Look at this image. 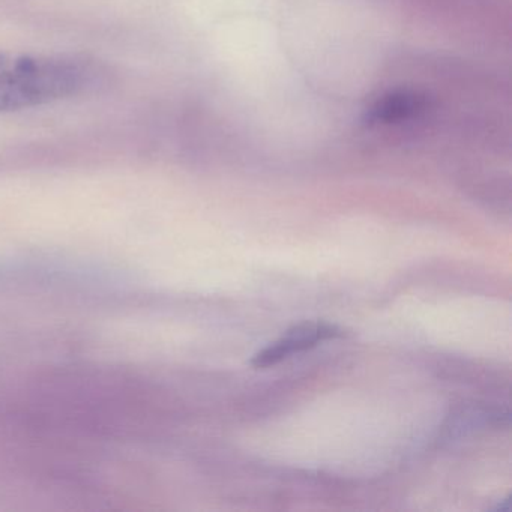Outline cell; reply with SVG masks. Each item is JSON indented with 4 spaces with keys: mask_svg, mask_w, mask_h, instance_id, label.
<instances>
[{
    "mask_svg": "<svg viewBox=\"0 0 512 512\" xmlns=\"http://www.w3.org/2000/svg\"><path fill=\"white\" fill-rule=\"evenodd\" d=\"M424 107L425 98L422 95L409 91L394 92L380 98L371 107L368 119L371 122H382V124L406 121L421 112Z\"/></svg>",
    "mask_w": 512,
    "mask_h": 512,
    "instance_id": "2",
    "label": "cell"
},
{
    "mask_svg": "<svg viewBox=\"0 0 512 512\" xmlns=\"http://www.w3.org/2000/svg\"><path fill=\"white\" fill-rule=\"evenodd\" d=\"M95 73L77 59L20 58L0 73V112L29 109L73 97L88 88Z\"/></svg>",
    "mask_w": 512,
    "mask_h": 512,
    "instance_id": "1",
    "label": "cell"
}]
</instances>
